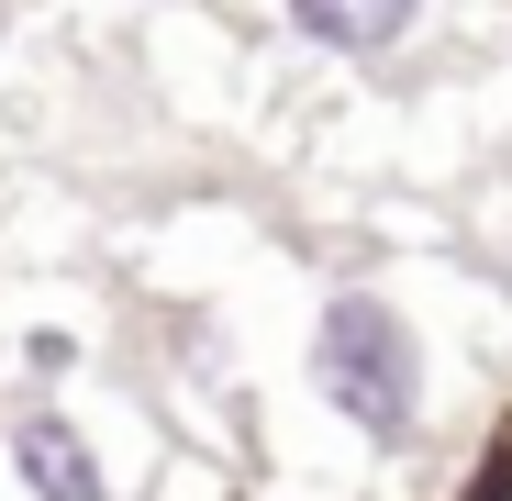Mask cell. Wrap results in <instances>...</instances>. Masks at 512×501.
<instances>
[{
	"instance_id": "5b68a950",
	"label": "cell",
	"mask_w": 512,
	"mask_h": 501,
	"mask_svg": "<svg viewBox=\"0 0 512 501\" xmlns=\"http://www.w3.org/2000/svg\"><path fill=\"white\" fill-rule=\"evenodd\" d=\"M23 368H45V379L78 368V334H23Z\"/></svg>"
},
{
	"instance_id": "3957f363",
	"label": "cell",
	"mask_w": 512,
	"mask_h": 501,
	"mask_svg": "<svg viewBox=\"0 0 512 501\" xmlns=\"http://www.w3.org/2000/svg\"><path fill=\"white\" fill-rule=\"evenodd\" d=\"M290 34L323 45V56H390L412 23H423V0H279Z\"/></svg>"
},
{
	"instance_id": "277c9868",
	"label": "cell",
	"mask_w": 512,
	"mask_h": 501,
	"mask_svg": "<svg viewBox=\"0 0 512 501\" xmlns=\"http://www.w3.org/2000/svg\"><path fill=\"white\" fill-rule=\"evenodd\" d=\"M457 501H512V412H501V435H490V457H479V479Z\"/></svg>"
},
{
	"instance_id": "7a4b0ae2",
	"label": "cell",
	"mask_w": 512,
	"mask_h": 501,
	"mask_svg": "<svg viewBox=\"0 0 512 501\" xmlns=\"http://www.w3.org/2000/svg\"><path fill=\"white\" fill-rule=\"evenodd\" d=\"M0 457H12V479H23V501H112V468H101V446H90V424H67L56 401H34V412H12V435H0Z\"/></svg>"
},
{
	"instance_id": "6da1fadb",
	"label": "cell",
	"mask_w": 512,
	"mask_h": 501,
	"mask_svg": "<svg viewBox=\"0 0 512 501\" xmlns=\"http://www.w3.org/2000/svg\"><path fill=\"white\" fill-rule=\"evenodd\" d=\"M312 390L357 446L401 457L423 435V334L379 301V290H334L312 323Z\"/></svg>"
}]
</instances>
